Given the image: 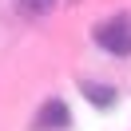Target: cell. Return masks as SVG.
I'll use <instances>...</instances> for the list:
<instances>
[{
	"label": "cell",
	"instance_id": "1",
	"mask_svg": "<svg viewBox=\"0 0 131 131\" xmlns=\"http://www.w3.org/2000/svg\"><path fill=\"white\" fill-rule=\"evenodd\" d=\"M91 40L111 56H131V24L127 20H103L91 28Z\"/></svg>",
	"mask_w": 131,
	"mask_h": 131
},
{
	"label": "cell",
	"instance_id": "3",
	"mask_svg": "<svg viewBox=\"0 0 131 131\" xmlns=\"http://www.w3.org/2000/svg\"><path fill=\"white\" fill-rule=\"evenodd\" d=\"M80 91L88 95L91 107H115V103H119V91H115L111 83H99V80H83Z\"/></svg>",
	"mask_w": 131,
	"mask_h": 131
},
{
	"label": "cell",
	"instance_id": "4",
	"mask_svg": "<svg viewBox=\"0 0 131 131\" xmlns=\"http://www.w3.org/2000/svg\"><path fill=\"white\" fill-rule=\"evenodd\" d=\"M20 8H24L28 16H44V12L56 8V0H20Z\"/></svg>",
	"mask_w": 131,
	"mask_h": 131
},
{
	"label": "cell",
	"instance_id": "2",
	"mask_svg": "<svg viewBox=\"0 0 131 131\" xmlns=\"http://www.w3.org/2000/svg\"><path fill=\"white\" fill-rule=\"evenodd\" d=\"M72 127V111L64 99H44V107L32 115V131H64Z\"/></svg>",
	"mask_w": 131,
	"mask_h": 131
}]
</instances>
